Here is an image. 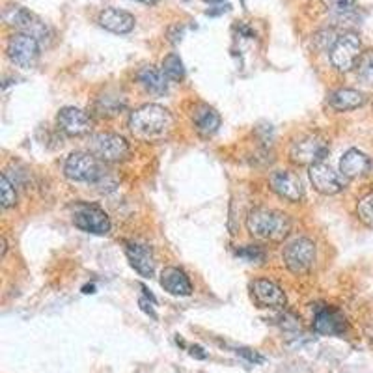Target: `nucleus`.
<instances>
[{
  "label": "nucleus",
  "mask_w": 373,
  "mask_h": 373,
  "mask_svg": "<svg viewBox=\"0 0 373 373\" xmlns=\"http://www.w3.org/2000/svg\"><path fill=\"white\" fill-rule=\"evenodd\" d=\"M58 127L69 136H84L91 131V118L81 108L66 106L58 112Z\"/></svg>",
  "instance_id": "13"
},
{
  "label": "nucleus",
  "mask_w": 373,
  "mask_h": 373,
  "mask_svg": "<svg viewBox=\"0 0 373 373\" xmlns=\"http://www.w3.org/2000/svg\"><path fill=\"white\" fill-rule=\"evenodd\" d=\"M191 355L194 358H200V360H204V358H207V355L204 353V349L200 347V345H192L191 347Z\"/></svg>",
  "instance_id": "31"
},
{
  "label": "nucleus",
  "mask_w": 373,
  "mask_h": 373,
  "mask_svg": "<svg viewBox=\"0 0 373 373\" xmlns=\"http://www.w3.org/2000/svg\"><path fill=\"white\" fill-rule=\"evenodd\" d=\"M347 328L345 316L336 308H321L313 318V330L325 336H340Z\"/></svg>",
  "instance_id": "16"
},
{
  "label": "nucleus",
  "mask_w": 373,
  "mask_h": 373,
  "mask_svg": "<svg viewBox=\"0 0 373 373\" xmlns=\"http://www.w3.org/2000/svg\"><path fill=\"white\" fill-rule=\"evenodd\" d=\"M174 127V116L161 105H144L129 118V129L138 140L157 142L167 138Z\"/></svg>",
  "instance_id": "1"
},
{
  "label": "nucleus",
  "mask_w": 373,
  "mask_h": 373,
  "mask_svg": "<svg viewBox=\"0 0 373 373\" xmlns=\"http://www.w3.org/2000/svg\"><path fill=\"white\" fill-rule=\"evenodd\" d=\"M6 52L16 66L23 67V69H30L40 58V40H35L34 35L17 32L8 41Z\"/></svg>",
  "instance_id": "8"
},
{
  "label": "nucleus",
  "mask_w": 373,
  "mask_h": 373,
  "mask_svg": "<svg viewBox=\"0 0 373 373\" xmlns=\"http://www.w3.org/2000/svg\"><path fill=\"white\" fill-rule=\"evenodd\" d=\"M282 257L293 274H308L316 263V243L308 238H295L284 247Z\"/></svg>",
  "instance_id": "4"
},
{
  "label": "nucleus",
  "mask_w": 373,
  "mask_h": 373,
  "mask_svg": "<svg viewBox=\"0 0 373 373\" xmlns=\"http://www.w3.org/2000/svg\"><path fill=\"white\" fill-rule=\"evenodd\" d=\"M94 289H96V288H94V286H86L84 293H96V291H94Z\"/></svg>",
  "instance_id": "33"
},
{
  "label": "nucleus",
  "mask_w": 373,
  "mask_h": 373,
  "mask_svg": "<svg viewBox=\"0 0 373 373\" xmlns=\"http://www.w3.org/2000/svg\"><path fill=\"white\" fill-rule=\"evenodd\" d=\"M310 182L316 191L327 194V196L338 194L343 189L340 176L328 167L327 162H318V165L310 167Z\"/></svg>",
  "instance_id": "15"
},
{
  "label": "nucleus",
  "mask_w": 373,
  "mask_h": 373,
  "mask_svg": "<svg viewBox=\"0 0 373 373\" xmlns=\"http://www.w3.org/2000/svg\"><path fill=\"white\" fill-rule=\"evenodd\" d=\"M161 286L165 291L176 297H189L192 293V284L186 272L177 267H167L161 272Z\"/></svg>",
  "instance_id": "18"
},
{
  "label": "nucleus",
  "mask_w": 373,
  "mask_h": 373,
  "mask_svg": "<svg viewBox=\"0 0 373 373\" xmlns=\"http://www.w3.org/2000/svg\"><path fill=\"white\" fill-rule=\"evenodd\" d=\"M355 69H357V77L364 84L373 86V51L362 52Z\"/></svg>",
  "instance_id": "24"
},
{
  "label": "nucleus",
  "mask_w": 373,
  "mask_h": 373,
  "mask_svg": "<svg viewBox=\"0 0 373 373\" xmlns=\"http://www.w3.org/2000/svg\"><path fill=\"white\" fill-rule=\"evenodd\" d=\"M360 49H362V43H360V38H358L355 32H345L334 41L333 49H330V62L333 66L336 67L342 73H347V71L353 69L357 66L358 58H360Z\"/></svg>",
  "instance_id": "6"
},
{
  "label": "nucleus",
  "mask_w": 373,
  "mask_h": 373,
  "mask_svg": "<svg viewBox=\"0 0 373 373\" xmlns=\"http://www.w3.org/2000/svg\"><path fill=\"white\" fill-rule=\"evenodd\" d=\"M73 224L79 230L94 235H106L111 232V218L103 209L97 206H88V204H79L73 213Z\"/></svg>",
  "instance_id": "9"
},
{
  "label": "nucleus",
  "mask_w": 373,
  "mask_h": 373,
  "mask_svg": "<svg viewBox=\"0 0 373 373\" xmlns=\"http://www.w3.org/2000/svg\"><path fill=\"white\" fill-rule=\"evenodd\" d=\"M250 293H252V299L260 308H284L288 303L282 288L272 280H267V278L254 280L250 284Z\"/></svg>",
  "instance_id": "12"
},
{
  "label": "nucleus",
  "mask_w": 373,
  "mask_h": 373,
  "mask_svg": "<svg viewBox=\"0 0 373 373\" xmlns=\"http://www.w3.org/2000/svg\"><path fill=\"white\" fill-rule=\"evenodd\" d=\"M4 21L10 26H13L16 30L23 32V34L34 35L35 40L45 38L47 26L45 23L38 16H34L32 11H28L23 6H11L4 11Z\"/></svg>",
  "instance_id": "10"
},
{
  "label": "nucleus",
  "mask_w": 373,
  "mask_h": 373,
  "mask_svg": "<svg viewBox=\"0 0 373 373\" xmlns=\"http://www.w3.org/2000/svg\"><path fill=\"white\" fill-rule=\"evenodd\" d=\"M248 233L256 239L271 243H280L291 232V218L282 211L256 207L247 217Z\"/></svg>",
  "instance_id": "2"
},
{
  "label": "nucleus",
  "mask_w": 373,
  "mask_h": 373,
  "mask_svg": "<svg viewBox=\"0 0 373 373\" xmlns=\"http://www.w3.org/2000/svg\"><path fill=\"white\" fill-rule=\"evenodd\" d=\"M206 2H209V4H218V2H222V0H206Z\"/></svg>",
  "instance_id": "34"
},
{
  "label": "nucleus",
  "mask_w": 373,
  "mask_h": 373,
  "mask_svg": "<svg viewBox=\"0 0 373 373\" xmlns=\"http://www.w3.org/2000/svg\"><path fill=\"white\" fill-rule=\"evenodd\" d=\"M136 2H142V4L153 6V4H157V2H161V0H136Z\"/></svg>",
  "instance_id": "32"
},
{
  "label": "nucleus",
  "mask_w": 373,
  "mask_h": 373,
  "mask_svg": "<svg viewBox=\"0 0 373 373\" xmlns=\"http://www.w3.org/2000/svg\"><path fill=\"white\" fill-rule=\"evenodd\" d=\"M357 215L362 224H366L368 228H373V192L360 198V202L357 206Z\"/></svg>",
  "instance_id": "25"
},
{
  "label": "nucleus",
  "mask_w": 373,
  "mask_h": 373,
  "mask_svg": "<svg viewBox=\"0 0 373 373\" xmlns=\"http://www.w3.org/2000/svg\"><path fill=\"white\" fill-rule=\"evenodd\" d=\"M372 170V159L366 153L358 152V150H349L343 153L342 161H340V172L343 177L347 179H357Z\"/></svg>",
  "instance_id": "19"
},
{
  "label": "nucleus",
  "mask_w": 373,
  "mask_h": 373,
  "mask_svg": "<svg viewBox=\"0 0 373 373\" xmlns=\"http://www.w3.org/2000/svg\"><path fill=\"white\" fill-rule=\"evenodd\" d=\"M238 355L247 358L248 362H263L262 355L254 353V351H250V349H238Z\"/></svg>",
  "instance_id": "29"
},
{
  "label": "nucleus",
  "mask_w": 373,
  "mask_h": 373,
  "mask_svg": "<svg viewBox=\"0 0 373 373\" xmlns=\"http://www.w3.org/2000/svg\"><path fill=\"white\" fill-rule=\"evenodd\" d=\"M271 189L277 192L278 196L288 200V202H301L304 198V186L301 183V177L289 170H278L269 177Z\"/></svg>",
  "instance_id": "11"
},
{
  "label": "nucleus",
  "mask_w": 373,
  "mask_h": 373,
  "mask_svg": "<svg viewBox=\"0 0 373 373\" xmlns=\"http://www.w3.org/2000/svg\"><path fill=\"white\" fill-rule=\"evenodd\" d=\"M366 103L362 91L351 90V88H340V90L333 91L328 96V105L333 106L334 111L345 112V111H355L358 106H362Z\"/></svg>",
  "instance_id": "21"
},
{
  "label": "nucleus",
  "mask_w": 373,
  "mask_h": 373,
  "mask_svg": "<svg viewBox=\"0 0 373 373\" xmlns=\"http://www.w3.org/2000/svg\"><path fill=\"white\" fill-rule=\"evenodd\" d=\"M99 25L105 30L112 32V34H129L135 28V17L129 11L116 10V8H106L97 17Z\"/></svg>",
  "instance_id": "17"
},
{
  "label": "nucleus",
  "mask_w": 373,
  "mask_h": 373,
  "mask_svg": "<svg viewBox=\"0 0 373 373\" xmlns=\"http://www.w3.org/2000/svg\"><path fill=\"white\" fill-rule=\"evenodd\" d=\"M126 256L140 277L152 278L155 272V257H153L152 248L147 245H140L135 241H126Z\"/></svg>",
  "instance_id": "14"
},
{
  "label": "nucleus",
  "mask_w": 373,
  "mask_h": 373,
  "mask_svg": "<svg viewBox=\"0 0 373 373\" xmlns=\"http://www.w3.org/2000/svg\"><path fill=\"white\" fill-rule=\"evenodd\" d=\"M328 153V144L318 135L301 136L299 140L291 144L289 157L295 165H303V167H313L318 162H323V159Z\"/></svg>",
  "instance_id": "7"
},
{
  "label": "nucleus",
  "mask_w": 373,
  "mask_h": 373,
  "mask_svg": "<svg viewBox=\"0 0 373 373\" xmlns=\"http://www.w3.org/2000/svg\"><path fill=\"white\" fill-rule=\"evenodd\" d=\"M138 304H140V308H142V310H144V312L147 313V316H152L153 319H157V313H155V310H153V304H155V303H153L152 299H144V297H142L140 301H138Z\"/></svg>",
  "instance_id": "30"
},
{
  "label": "nucleus",
  "mask_w": 373,
  "mask_h": 373,
  "mask_svg": "<svg viewBox=\"0 0 373 373\" xmlns=\"http://www.w3.org/2000/svg\"><path fill=\"white\" fill-rule=\"evenodd\" d=\"M67 179L77 183H97L103 179V168L99 159L91 153L75 152L67 157L64 167Z\"/></svg>",
  "instance_id": "5"
},
{
  "label": "nucleus",
  "mask_w": 373,
  "mask_h": 373,
  "mask_svg": "<svg viewBox=\"0 0 373 373\" xmlns=\"http://www.w3.org/2000/svg\"><path fill=\"white\" fill-rule=\"evenodd\" d=\"M162 73L167 75L168 81L172 82H182L185 79V67H183L182 58L176 55V52H170V55L162 60Z\"/></svg>",
  "instance_id": "23"
},
{
  "label": "nucleus",
  "mask_w": 373,
  "mask_h": 373,
  "mask_svg": "<svg viewBox=\"0 0 373 373\" xmlns=\"http://www.w3.org/2000/svg\"><path fill=\"white\" fill-rule=\"evenodd\" d=\"M136 79H138V82H140L147 91L157 94V96L165 94L168 88L167 75L162 73V69H159V67L155 66H144L136 73Z\"/></svg>",
  "instance_id": "22"
},
{
  "label": "nucleus",
  "mask_w": 373,
  "mask_h": 373,
  "mask_svg": "<svg viewBox=\"0 0 373 373\" xmlns=\"http://www.w3.org/2000/svg\"><path fill=\"white\" fill-rule=\"evenodd\" d=\"M238 256L243 257V260L248 263H262L263 260H265L263 248L256 247V245H247V247L238 248Z\"/></svg>",
  "instance_id": "27"
},
{
  "label": "nucleus",
  "mask_w": 373,
  "mask_h": 373,
  "mask_svg": "<svg viewBox=\"0 0 373 373\" xmlns=\"http://www.w3.org/2000/svg\"><path fill=\"white\" fill-rule=\"evenodd\" d=\"M192 121H194V126H196L198 133L204 136H211L218 131V127H221V116H218V112L213 108V106L202 105L194 106V111H192Z\"/></svg>",
  "instance_id": "20"
},
{
  "label": "nucleus",
  "mask_w": 373,
  "mask_h": 373,
  "mask_svg": "<svg viewBox=\"0 0 373 373\" xmlns=\"http://www.w3.org/2000/svg\"><path fill=\"white\" fill-rule=\"evenodd\" d=\"M0 191H2V207L4 209H10L17 204V191L13 183L10 182L8 174H2V179H0Z\"/></svg>",
  "instance_id": "26"
},
{
  "label": "nucleus",
  "mask_w": 373,
  "mask_h": 373,
  "mask_svg": "<svg viewBox=\"0 0 373 373\" xmlns=\"http://www.w3.org/2000/svg\"><path fill=\"white\" fill-rule=\"evenodd\" d=\"M88 150H90L91 155L105 162H121L131 155L129 142L123 136L114 135V133L94 135L88 142Z\"/></svg>",
  "instance_id": "3"
},
{
  "label": "nucleus",
  "mask_w": 373,
  "mask_h": 373,
  "mask_svg": "<svg viewBox=\"0 0 373 373\" xmlns=\"http://www.w3.org/2000/svg\"><path fill=\"white\" fill-rule=\"evenodd\" d=\"M323 4L336 13H347L355 8V0H323Z\"/></svg>",
  "instance_id": "28"
}]
</instances>
